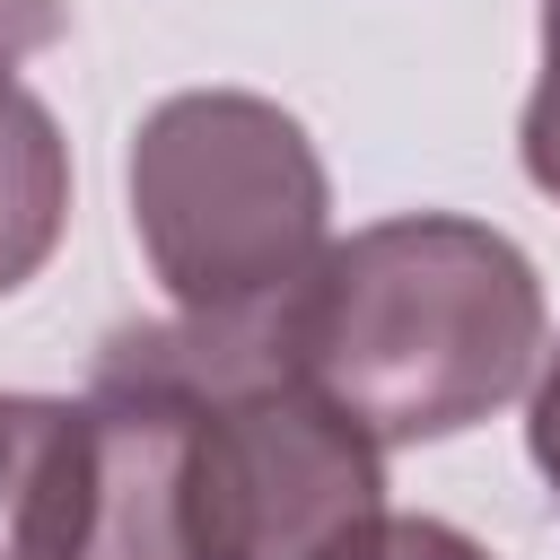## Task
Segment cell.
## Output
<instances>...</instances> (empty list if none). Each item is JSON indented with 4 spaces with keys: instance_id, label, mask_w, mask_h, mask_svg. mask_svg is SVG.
<instances>
[{
    "instance_id": "obj_1",
    "label": "cell",
    "mask_w": 560,
    "mask_h": 560,
    "mask_svg": "<svg viewBox=\"0 0 560 560\" xmlns=\"http://www.w3.org/2000/svg\"><path fill=\"white\" fill-rule=\"evenodd\" d=\"M271 341L376 446H420L490 420L534 376L542 280L516 236L411 210L324 245Z\"/></svg>"
},
{
    "instance_id": "obj_2",
    "label": "cell",
    "mask_w": 560,
    "mask_h": 560,
    "mask_svg": "<svg viewBox=\"0 0 560 560\" xmlns=\"http://www.w3.org/2000/svg\"><path fill=\"white\" fill-rule=\"evenodd\" d=\"M175 394V542L184 560H359L385 525V464L271 332L131 324Z\"/></svg>"
},
{
    "instance_id": "obj_3",
    "label": "cell",
    "mask_w": 560,
    "mask_h": 560,
    "mask_svg": "<svg viewBox=\"0 0 560 560\" xmlns=\"http://www.w3.org/2000/svg\"><path fill=\"white\" fill-rule=\"evenodd\" d=\"M131 236L175 324L271 332L324 262V158L298 114L245 88H184L131 131Z\"/></svg>"
},
{
    "instance_id": "obj_4",
    "label": "cell",
    "mask_w": 560,
    "mask_h": 560,
    "mask_svg": "<svg viewBox=\"0 0 560 560\" xmlns=\"http://www.w3.org/2000/svg\"><path fill=\"white\" fill-rule=\"evenodd\" d=\"M88 402L0 394V560H79Z\"/></svg>"
},
{
    "instance_id": "obj_5",
    "label": "cell",
    "mask_w": 560,
    "mask_h": 560,
    "mask_svg": "<svg viewBox=\"0 0 560 560\" xmlns=\"http://www.w3.org/2000/svg\"><path fill=\"white\" fill-rule=\"evenodd\" d=\"M61 219H70V149H61V122L44 114L35 88H18L0 70V298L26 289L52 262Z\"/></svg>"
},
{
    "instance_id": "obj_6",
    "label": "cell",
    "mask_w": 560,
    "mask_h": 560,
    "mask_svg": "<svg viewBox=\"0 0 560 560\" xmlns=\"http://www.w3.org/2000/svg\"><path fill=\"white\" fill-rule=\"evenodd\" d=\"M516 149H525V175L560 201V0H542V79H534V96H525Z\"/></svg>"
},
{
    "instance_id": "obj_7",
    "label": "cell",
    "mask_w": 560,
    "mask_h": 560,
    "mask_svg": "<svg viewBox=\"0 0 560 560\" xmlns=\"http://www.w3.org/2000/svg\"><path fill=\"white\" fill-rule=\"evenodd\" d=\"M359 560H490V551L464 525H446V516H385L359 542Z\"/></svg>"
},
{
    "instance_id": "obj_8",
    "label": "cell",
    "mask_w": 560,
    "mask_h": 560,
    "mask_svg": "<svg viewBox=\"0 0 560 560\" xmlns=\"http://www.w3.org/2000/svg\"><path fill=\"white\" fill-rule=\"evenodd\" d=\"M525 446H534V472H542L551 499H560V350H551V368H542V385H534V402H525Z\"/></svg>"
},
{
    "instance_id": "obj_9",
    "label": "cell",
    "mask_w": 560,
    "mask_h": 560,
    "mask_svg": "<svg viewBox=\"0 0 560 560\" xmlns=\"http://www.w3.org/2000/svg\"><path fill=\"white\" fill-rule=\"evenodd\" d=\"M61 35V0H0V70Z\"/></svg>"
}]
</instances>
